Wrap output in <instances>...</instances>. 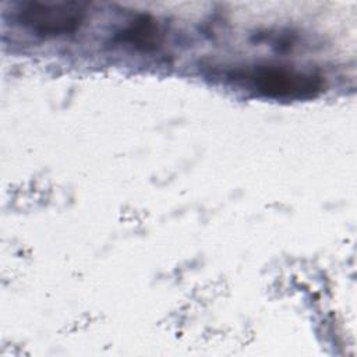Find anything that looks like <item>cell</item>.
<instances>
[{
  "label": "cell",
  "mask_w": 357,
  "mask_h": 357,
  "mask_svg": "<svg viewBox=\"0 0 357 357\" xmlns=\"http://www.w3.org/2000/svg\"><path fill=\"white\" fill-rule=\"evenodd\" d=\"M18 22L40 36L75 32L85 20V6L77 1H25L17 10Z\"/></svg>",
  "instance_id": "7a4b0ae2"
},
{
  "label": "cell",
  "mask_w": 357,
  "mask_h": 357,
  "mask_svg": "<svg viewBox=\"0 0 357 357\" xmlns=\"http://www.w3.org/2000/svg\"><path fill=\"white\" fill-rule=\"evenodd\" d=\"M234 78L259 95L272 99H311L319 95L324 88L319 75L280 64L250 66L245 70H238Z\"/></svg>",
  "instance_id": "6da1fadb"
}]
</instances>
